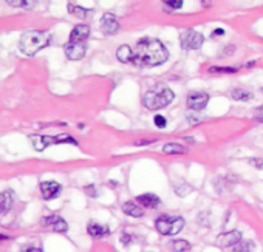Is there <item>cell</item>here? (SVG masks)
<instances>
[{
  "label": "cell",
  "mask_w": 263,
  "mask_h": 252,
  "mask_svg": "<svg viewBox=\"0 0 263 252\" xmlns=\"http://www.w3.org/2000/svg\"><path fill=\"white\" fill-rule=\"evenodd\" d=\"M169 59L166 45L155 37H141L133 50L132 62L140 67H158Z\"/></svg>",
  "instance_id": "6da1fadb"
},
{
  "label": "cell",
  "mask_w": 263,
  "mask_h": 252,
  "mask_svg": "<svg viewBox=\"0 0 263 252\" xmlns=\"http://www.w3.org/2000/svg\"><path fill=\"white\" fill-rule=\"evenodd\" d=\"M52 42V36L47 31H39V30H31L23 33V36L19 40V50L27 56H35L40 50L50 45Z\"/></svg>",
  "instance_id": "7a4b0ae2"
},
{
  "label": "cell",
  "mask_w": 263,
  "mask_h": 252,
  "mask_svg": "<svg viewBox=\"0 0 263 252\" xmlns=\"http://www.w3.org/2000/svg\"><path fill=\"white\" fill-rule=\"evenodd\" d=\"M174 98L175 95L171 88L163 85H155L146 91V95L142 98V104L147 110H159V108H164L171 104Z\"/></svg>",
  "instance_id": "3957f363"
},
{
  "label": "cell",
  "mask_w": 263,
  "mask_h": 252,
  "mask_svg": "<svg viewBox=\"0 0 263 252\" xmlns=\"http://www.w3.org/2000/svg\"><path fill=\"white\" fill-rule=\"evenodd\" d=\"M183 226H184V220L181 217L159 215L155 221L157 231L163 235H175L183 229Z\"/></svg>",
  "instance_id": "277c9868"
},
{
  "label": "cell",
  "mask_w": 263,
  "mask_h": 252,
  "mask_svg": "<svg viewBox=\"0 0 263 252\" xmlns=\"http://www.w3.org/2000/svg\"><path fill=\"white\" fill-rule=\"evenodd\" d=\"M203 42H205V37H203L201 33L195 31V30H184L180 34V45L183 50H198Z\"/></svg>",
  "instance_id": "5b68a950"
},
{
  "label": "cell",
  "mask_w": 263,
  "mask_h": 252,
  "mask_svg": "<svg viewBox=\"0 0 263 252\" xmlns=\"http://www.w3.org/2000/svg\"><path fill=\"white\" fill-rule=\"evenodd\" d=\"M64 51H65V56L69 57L70 61H81V59L87 53V42L69 40L64 45Z\"/></svg>",
  "instance_id": "8992f818"
},
{
  "label": "cell",
  "mask_w": 263,
  "mask_h": 252,
  "mask_svg": "<svg viewBox=\"0 0 263 252\" xmlns=\"http://www.w3.org/2000/svg\"><path fill=\"white\" fill-rule=\"evenodd\" d=\"M101 31H103V34L105 36H115L118 31H120V22H118L116 16L112 14V13H105L103 16V19H101Z\"/></svg>",
  "instance_id": "52a82bcc"
},
{
  "label": "cell",
  "mask_w": 263,
  "mask_h": 252,
  "mask_svg": "<svg viewBox=\"0 0 263 252\" xmlns=\"http://www.w3.org/2000/svg\"><path fill=\"white\" fill-rule=\"evenodd\" d=\"M209 102V95L206 91H192L188 96V108L193 112H200L203 110Z\"/></svg>",
  "instance_id": "ba28073f"
},
{
  "label": "cell",
  "mask_w": 263,
  "mask_h": 252,
  "mask_svg": "<svg viewBox=\"0 0 263 252\" xmlns=\"http://www.w3.org/2000/svg\"><path fill=\"white\" fill-rule=\"evenodd\" d=\"M62 186L56 181H42L40 183V194L44 200H54L61 195Z\"/></svg>",
  "instance_id": "9c48e42d"
},
{
  "label": "cell",
  "mask_w": 263,
  "mask_h": 252,
  "mask_svg": "<svg viewBox=\"0 0 263 252\" xmlns=\"http://www.w3.org/2000/svg\"><path fill=\"white\" fill-rule=\"evenodd\" d=\"M42 226H45V228H53L54 232H61V234L69 231V224H67V221L59 215L44 217L42 218Z\"/></svg>",
  "instance_id": "30bf717a"
},
{
  "label": "cell",
  "mask_w": 263,
  "mask_h": 252,
  "mask_svg": "<svg viewBox=\"0 0 263 252\" xmlns=\"http://www.w3.org/2000/svg\"><path fill=\"white\" fill-rule=\"evenodd\" d=\"M240 240H242V234L239 231H229V232H225L222 235H218V237H217V245L218 246H223V248L235 246Z\"/></svg>",
  "instance_id": "8fae6325"
},
{
  "label": "cell",
  "mask_w": 263,
  "mask_h": 252,
  "mask_svg": "<svg viewBox=\"0 0 263 252\" xmlns=\"http://www.w3.org/2000/svg\"><path fill=\"white\" fill-rule=\"evenodd\" d=\"M90 36V27L88 25H76V27L71 30L70 33V39L69 40H74V42H87Z\"/></svg>",
  "instance_id": "7c38bea8"
},
{
  "label": "cell",
  "mask_w": 263,
  "mask_h": 252,
  "mask_svg": "<svg viewBox=\"0 0 263 252\" xmlns=\"http://www.w3.org/2000/svg\"><path fill=\"white\" fill-rule=\"evenodd\" d=\"M31 144L35 147L37 152H42L44 149H47L48 146L56 144V138L54 136H42V135H33L30 136Z\"/></svg>",
  "instance_id": "4fadbf2b"
},
{
  "label": "cell",
  "mask_w": 263,
  "mask_h": 252,
  "mask_svg": "<svg viewBox=\"0 0 263 252\" xmlns=\"http://www.w3.org/2000/svg\"><path fill=\"white\" fill-rule=\"evenodd\" d=\"M123 211H124L127 215L133 217V218H141V217H144V209H142V206L138 203V201H127V203L123 204Z\"/></svg>",
  "instance_id": "5bb4252c"
},
{
  "label": "cell",
  "mask_w": 263,
  "mask_h": 252,
  "mask_svg": "<svg viewBox=\"0 0 263 252\" xmlns=\"http://www.w3.org/2000/svg\"><path fill=\"white\" fill-rule=\"evenodd\" d=\"M14 204V197L11 190H3L0 192V214H6L11 211Z\"/></svg>",
  "instance_id": "9a60e30c"
},
{
  "label": "cell",
  "mask_w": 263,
  "mask_h": 252,
  "mask_svg": "<svg viewBox=\"0 0 263 252\" xmlns=\"http://www.w3.org/2000/svg\"><path fill=\"white\" fill-rule=\"evenodd\" d=\"M87 232H88L90 237H93V238H101V237H105V235L110 234V231H108L107 226H104V224H98V223H95V221L88 223V226H87Z\"/></svg>",
  "instance_id": "2e32d148"
},
{
  "label": "cell",
  "mask_w": 263,
  "mask_h": 252,
  "mask_svg": "<svg viewBox=\"0 0 263 252\" xmlns=\"http://www.w3.org/2000/svg\"><path fill=\"white\" fill-rule=\"evenodd\" d=\"M137 201L142 207H147V209H155L159 206V198L155 194H142L137 198Z\"/></svg>",
  "instance_id": "e0dca14e"
},
{
  "label": "cell",
  "mask_w": 263,
  "mask_h": 252,
  "mask_svg": "<svg viewBox=\"0 0 263 252\" xmlns=\"http://www.w3.org/2000/svg\"><path fill=\"white\" fill-rule=\"evenodd\" d=\"M67 10H69V13L71 16H74V17H78V19H87L93 13V10H87V8H82L79 5H73V3H69Z\"/></svg>",
  "instance_id": "ac0fdd59"
},
{
  "label": "cell",
  "mask_w": 263,
  "mask_h": 252,
  "mask_svg": "<svg viewBox=\"0 0 263 252\" xmlns=\"http://www.w3.org/2000/svg\"><path fill=\"white\" fill-rule=\"evenodd\" d=\"M132 57H133V50L129 45H121L116 50V59L120 62H123V64L132 62Z\"/></svg>",
  "instance_id": "d6986e66"
},
{
  "label": "cell",
  "mask_w": 263,
  "mask_h": 252,
  "mask_svg": "<svg viewBox=\"0 0 263 252\" xmlns=\"http://www.w3.org/2000/svg\"><path fill=\"white\" fill-rule=\"evenodd\" d=\"M163 152L166 155H181L186 152V147L181 144H175V142H169V144L163 146Z\"/></svg>",
  "instance_id": "ffe728a7"
},
{
  "label": "cell",
  "mask_w": 263,
  "mask_h": 252,
  "mask_svg": "<svg viewBox=\"0 0 263 252\" xmlns=\"http://www.w3.org/2000/svg\"><path fill=\"white\" fill-rule=\"evenodd\" d=\"M231 96L235 101H251L254 98V95L251 93V91L245 90V88H234L231 91Z\"/></svg>",
  "instance_id": "44dd1931"
},
{
  "label": "cell",
  "mask_w": 263,
  "mask_h": 252,
  "mask_svg": "<svg viewBox=\"0 0 263 252\" xmlns=\"http://www.w3.org/2000/svg\"><path fill=\"white\" fill-rule=\"evenodd\" d=\"M254 249H256V245H254V241L240 240V241L234 246L232 252H254Z\"/></svg>",
  "instance_id": "7402d4cb"
},
{
  "label": "cell",
  "mask_w": 263,
  "mask_h": 252,
  "mask_svg": "<svg viewBox=\"0 0 263 252\" xmlns=\"http://www.w3.org/2000/svg\"><path fill=\"white\" fill-rule=\"evenodd\" d=\"M6 2L14 8H23V10H33L36 6V0H6Z\"/></svg>",
  "instance_id": "603a6c76"
},
{
  "label": "cell",
  "mask_w": 263,
  "mask_h": 252,
  "mask_svg": "<svg viewBox=\"0 0 263 252\" xmlns=\"http://www.w3.org/2000/svg\"><path fill=\"white\" fill-rule=\"evenodd\" d=\"M161 2H163V5H164L166 13H174L183 6V0H161Z\"/></svg>",
  "instance_id": "cb8c5ba5"
},
{
  "label": "cell",
  "mask_w": 263,
  "mask_h": 252,
  "mask_svg": "<svg viewBox=\"0 0 263 252\" xmlns=\"http://www.w3.org/2000/svg\"><path fill=\"white\" fill-rule=\"evenodd\" d=\"M239 71V68L234 67H210L209 73H218V74H234Z\"/></svg>",
  "instance_id": "d4e9b609"
},
{
  "label": "cell",
  "mask_w": 263,
  "mask_h": 252,
  "mask_svg": "<svg viewBox=\"0 0 263 252\" xmlns=\"http://www.w3.org/2000/svg\"><path fill=\"white\" fill-rule=\"evenodd\" d=\"M172 249L175 252H188L191 249V245L186 240H175L172 243Z\"/></svg>",
  "instance_id": "484cf974"
},
{
  "label": "cell",
  "mask_w": 263,
  "mask_h": 252,
  "mask_svg": "<svg viewBox=\"0 0 263 252\" xmlns=\"http://www.w3.org/2000/svg\"><path fill=\"white\" fill-rule=\"evenodd\" d=\"M154 122H155V125L158 129H164L166 125H167V119L164 116H161V115H157L155 118H154Z\"/></svg>",
  "instance_id": "4316f807"
},
{
  "label": "cell",
  "mask_w": 263,
  "mask_h": 252,
  "mask_svg": "<svg viewBox=\"0 0 263 252\" xmlns=\"http://www.w3.org/2000/svg\"><path fill=\"white\" fill-rule=\"evenodd\" d=\"M254 119L259 122H263V104L257 108H254Z\"/></svg>",
  "instance_id": "83f0119b"
},
{
  "label": "cell",
  "mask_w": 263,
  "mask_h": 252,
  "mask_svg": "<svg viewBox=\"0 0 263 252\" xmlns=\"http://www.w3.org/2000/svg\"><path fill=\"white\" fill-rule=\"evenodd\" d=\"M249 163L256 167V169H262V167H263V159H260V158H251Z\"/></svg>",
  "instance_id": "f1b7e54d"
},
{
  "label": "cell",
  "mask_w": 263,
  "mask_h": 252,
  "mask_svg": "<svg viewBox=\"0 0 263 252\" xmlns=\"http://www.w3.org/2000/svg\"><path fill=\"white\" fill-rule=\"evenodd\" d=\"M86 192H87V195H90V197H96L98 195L95 186H86Z\"/></svg>",
  "instance_id": "f546056e"
},
{
  "label": "cell",
  "mask_w": 263,
  "mask_h": 252,
  "mask_svg": "<svg viewBox=\"0 0 263 252\" xmlns=\"http://www.w3.org/2000/svg\"><path fill=\"white\" fill-rule=\"evenodd\" d=\"M130 240H132V237H130V235H127V234L121 237V241H123V245H124V246H129L130 243H132Z\"/></svg>",
  "instance_id": "4dcf8cb0"
},
{
  "label": "cell",
  "mask_w": 263,
  "mask_h": 252,
  "mask_svg": "<svg viewBox=\"0 0 263 252\" xmlns=\"http://www.w3.org/2000/svg\"><path fill=\"white\" fill-rule=\"evenodd\" d=\"M222 34H225V30H222V28H217V30H214V31H212V36H214V37H217V36H222Z\"/></svg>",
  "instance_id": "1f68e13d"
},
{
  "label": "cell",
  "mask_w": 263,
  "mask_h": 252,
  "mask_svg": "<svg viewBox=\"0 0 263 252\" xmlns=\"http://www.w3.org/2000/svg\"><path fill=\"white\" fill-rule=\"evenodd\" d=\"M23 252H42V249H39V248H28L27 251H23Z\"/></svg>",
  "instance_id": "d6a6232c"
},
{
  "label": "cell",
  "mask_w": 263,
  "mask_h": 252,
  "mask_svg": "<svg viewBox=\"0 0 263 252\" xmlns=\"http://www.w3.org/2000/svg\"><path fill=\"white\" fill-rule=\"evenodd\" d=\"M203 2V6H210L212 5V0H201Z\"/></svg>",
  "instance_id": "836d02e7"
},
{
  "label": "cell",
  "mask_w": 263,
  "mask_h": 252,
  "mask_svg": "<svg viewBox=\"0 0 263 252\" xmlns=\"http://www.w3.org/2000/svg\"><path fill=\"white\" fill-rule=\"evenodd\" d=\"M10 237H8V235H3V234H0V241H5V240H8Z\"/></svg>",
  "instance_id": "e575fe53"
}]
</instances>
